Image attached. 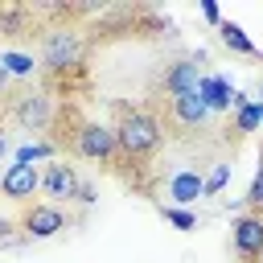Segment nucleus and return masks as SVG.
Returning <instances> with one entry per match:
<instances>
[{
  "mask_svg": "<svg viewBox=\"0 0 263 263\" xmlns=\"http://www.w3.org/2000/svg\"><path fill=\"white\" fill-rule=\"evenodd\" d=\"M115 144H119V156L127 164H144L160 152L164 144V123L144 111V107H119V119H115Z\"/></svg>",
  "mask_w": 263,
  "mask_h": 263,
  "instance_id": "1",
  "label": "nucleus"
},
{
  "mask_svg": "<svg viewBox=\"0 0 263 263\" xmlns=\"http://www.w3.org/2000/svg\"><path fill=\"white\" fill-rule=\"evenodd\" d=\"M82 53H86V45H82L78 29L53 25V29L41 33V66H45L49 74H70V70H78V66H82Z\"/></svg>",
  "mask_w": 263,
  "mask_h": 263,
  "instance_id": "2",
  "label": "nucleus"
},
{
  "mask_svg": "<svg viewBox=\"0 0 263 263\" xmlns=\"http://www.w3.org/2000/svg\"><path fill=\"white\" fill-rule=\"evenodd\" d=\"M70 148H74V156L99 160V164H111V160L119 156L115 127H107V123H99V119H78L74 132H70Z\"/></svg>",
  "mask_w": 263,
  "mask_h": 263,
  "instance_id": "3",
  "label": "nucleus"
},
{
  "mask_svg": "<svg viewBox=\"0 0 263 263\" xmlns=\"http://www.w3.org/2000/svg\"><path fill=\"white\" fill-rule=\"evenodd\" d=\"M8 115L12 123H21L25 132H45L53 119H58V107L45 90H21L12 103H8Z\"/></svg>",
  "mask_w": 263,
  "mask_h": 263,
  "instance_id": "4",
  "label": "nucleus"
},
{
  "mask_svg": "<svg viewBox=\"0 0 263 263\" xmlns=\"http://www.w3.org/2000/svg\"><path fill=\"white\" fill-rule=\"evenodd\" d=\"M70 226V214L62 210V205H53V201H33L25 214H21V234L25 238H58L62 230Z\"/></svg>",
  "mask_w": 263,
  "mask_h": 263,
  "instance_id": "5",
  "label": "nucleus"
},
{
  "mask_svg": "<svg viewBox=\"0 0 263 263\" xmlns=\"http://www.w3.org/2000/svg\"><path fill=\"white\" fill-rule=\"evenodd\" d=\"M230 242H234V255L238 263H255L263 255V214L247 210L230 222Z\"/></svg>",
  "mask_w": 263,
  "mask_h": 263,
  "instance_id": "6",
  "label": "nucleus"
},
{
  "mask_svg": "<svg viewBox=\"0 0 263 263\" xmlns=\"http://www.w3.org/2000/svg\"><path fill=\"white\" fill-rule=\"evenodd\" d=\"M78 185H82V177H78V168L66 164V160H49V164L41 168V193H45L53 205L74 201V197H78Z\"/></svg>",
  "mask_w": 263,
  "mask_h": 263,
  "instance_id": "7",
  "label": "nucleus"
},
{
  "mask_svg": "<svg viewBox=\"0 0 263 263\" xmlns=\"http://www.w3.org/2000/svg\"><path fill=\"white\" fill-rule=\"evenodd\" d=\"M0 193L8 201H33V193H41V168L37 164H4L0 168Z\"/></svg>",
  "mask_w": 263,
  "mask_h": 263,
  "instance_id": "8",
  "label": "nucleus"
},
{
  "mask_svg": "<svg viewBox=\"0 0 263 263\" xmlns=\"http://www.w3.org/2000/svg\"><path fill=\"white\" fill-rule=\"evenodd\" d=\"M164 197H168V205H193L197 197H205V177L197 173V168H189V164H177L168 177H164Z\"/></svg>",
  "mask_w": 263,
  "mask_h": 263,
  "instance_id": "9",
  "label": "nucleus"
},
{
  "mask_svg": "<svg viewBox=\"0 0 263 263\" xmlns=\"http://www.w3.org/2000/svg\"><path fill=\"white\" fill-rule=\"evenodd\" d=\"M201 66L193 62V58H181V62H173L168 70H164V78H160V86H164V95L168 99H181V95H197L201 90Z\"/></svg>",
  "mask_w": 263,
  "mask_h": 263,
  "instance_id": "10",
  "label": "nucleus"
},
{
  "mask_svg": "<svg viewBox=\"0 0 263 263\" xmlns=\"http://www.w3.org/2000/svg\"><path fill=\"white\" fill-rule=\"evenodd\" d=\"M210 119V107L201 95H181V99H168V123L173 127H185V132H201Z\"/></svg>",
  "mask_w": 263,
  "mask_h": 263,
  "instance_id": "11",
  "label": "nucleus"
},
{
  "mask_svg": "<svg viewBox=\"0 0 263 263\" xmlns=\"http://www.w3.org/2000/svg\"><path fill=\"white\" fill-rule=\"evenodd\" d=\"M201 99H205V107H210V115H222V111H230V95H234V86L222 78V74H205L201 78V90H197Z\"/></svg>",
  "mask_w": 263,
  "mask_h": 263,
  "instance_id": "12",
  "label": "nucleus"
},
{
  "mask_svg": "<svg viewBox=\"0 0 263 263\" xmlns=\"http://www.w3.org/2000/svg\"><path fill=\"white\" fill-rule=\"evenodd\" d=\"M218 37H222V45H226V49H234V53H242V58H259V49H255V41L247 37V29H242V25L222 21V25H218Z\"/></svg>",
  "mask_w": 263,
  "mask_h": 263,
  "instance_id": "13",
  "label": "nucleus"
},
{
  "mask_svg": "<svg viewBox=\"0 0 263 263\" xmlns=\"http://www.w3.org/2000/svg\"><path fill=\"white\" fill-rule=\"evenodd\" d=\"M12 160L16 164H49V160H58V140H33V144H21L16 152H12Z\"/></svg>",
  "mask_w": 263,
  "mask_h": 263,
  "instance_id": "14",
  "label": "nucleus"
},
{
  "mask_svg": "<svg viewBox=\"0 0 263 263\" xmlns=\"http://www.w3.org/2000/svg\"><path fill=\"white\" fill-rule=\"evenodd\" d=\"M0 66L8 70V78H33V70H37V62L25 49H0Z\"/></svg>",
  "mask_w": 263,
  "mask_h": 263,
  "instance_id": "15",
  "label": "nucleus"
},
{
  "mask_svg": "<svg viewBox=\"0 0 263 263\" xmlns=\"http://www.w3.org/2000/svg\"><path fill=\"white\" fill-rule=\"evenodd\" d=\"M263 127V103L259 99H251L242 111H234V132L238 136H247V132H259Z\"/></svg>",
  "mask_w": 263,
  "mask_h": 263,
  "instance_id": "16",
  "label": "nucleus"
},
{
  "mask_svg": "<svg viewBox=\"0 0 263 263\" xmlns=\"http://www.w3.org/2000/svg\"><path fill=\"white\" fill-rule=\"evenodd\" d=\"M164 222H173L177 230H197V214L193 210H181V205H160Z\"/></svg>",
  "mask_w": 263,
  "mask_h": 263,
  "instance_id": "17",
  "label": "nucleus"
},
{
  "mask_svg": "<svg viewBox=\"0 0 263 263\" xmlns=\"http://www.w3.org/2000/svg\"><path fill=\"white\" fill-rule=\"evenodd\" d=\"M242 205H251L255 214L263 210V156H259V168H255V177H251V189H247V197H242Z\"/></svg>",
  "mask_w": 263,
  "mask_h": 263,
  "instance_id": "18",
  "label": "nucleus"
},
{
  "mask_svg": "<svg viewBox=\"0 0 263 263\" xmlns=\"http://www.w3.org/2000/svg\"><path fill=\"white\" fill-rule=\"evenodd\" d=\"M226 181H230V164H214V168L205 173V197L222 193V189H226Z\"/></svg>",
  "mask_w": 263,
  "mask_h": 263,
  "instance_id": "19",
  "label": "nucleus"
},
{
  "mask_svg": "<svg viewBox=\"0 0 263 263\" xmlns=\"http://www.w3.org/2000/svg\"><path fill=\"white\" fill-rule=\"evenodd\" d=\"M74 201H78V205H95V201H99V189H95L90 181H82V185H78V197H74Z\"/></svg>",
  "mask_w": 263,
  "mask_h": 263,
  "instance_id": "20",
  "label": "nucleus"
},
{
  "mask_svg": "<svg viewBox=\"0 0 263 263\" xmlns=\"http://www.w3.org/2000/svg\"><path fill=\"white\" fill-rule=\"evenodd\" d=\"M201 16H205V21H210V25H214V29H218V25H222V21H226V16H222V8H218V4H210V0H205V4H201Z\"/></svg>",
  "mask_w": 263,
  "mask_h": 263,
  "instance_id": "21",
  "label": "nucleus"
},
{
  "mask_svg": "<svg viewBox=\"0 0 263 263\" xmlns=\"http://www.w3.org/2000/svg\"><path fill=\"white\" fill-rule=\"evenodd\" d=\"M247 103H251V95H247V90H234V95H230V111H242Z\"/></svg>",
  "mask_w": 263,
  "mask_h": 263,
  "instance_id": "22",
  "label": "nucleus"
},
{
  "mask_svg": "<svg viewBox=\"0 0 263 263\" xmlns=\"http://www.w3.org/2000/svg\"><path fill=\"white\" fill-rule=\"evenodd\" d=\"M12 230H16V226H12L8 218H0V242H16V238H12Z\"/></svg>",
  "mask_w": 263,
  "mask_h": 263,
  "instance_id": "23",
  "label": "nucleus"
},
{
  "mask_svg": "<svg viewBox=\"0 0 263 263\" xmlns=\"http://www.w3.org/2000/svg\"><path fill=\"white\" fill-rule=\"evenodd\" d=\"M8 152H12V144H8V136H4V132H0V160H4V156H8Z\"/></svg>",
  "mask_w": 263,
  "mask_h": 263,
  "instance_id": "24",
  "label": "nucleus"
},
{
  "mask_svg": "<svg viewBox=\"0 0 263 263\" xmlns=\"http://www.w3.org/2000/svg\"><path fill=\"white\" fill-rule=\"evenodd\" d=\"M4 86H8V70L0 66V90H4Z\"/></svg>",
  "mask_w": 263,
  "mask_h": 263,
  "instance_id": "25",
  "label": "nucleus"
},
{
  "mask_svg": "<svg viewBox=\"0 0 263 263\" xmlns=\"http://www.w3.org/2000/svg\"><path fill=\"white\" fill-rule=\"evenodd\" d=\"M255 99H259V103H263V82H259V90H255Z\"/></svg>",
  "mask_w": 263,
  "mask_h": 263,
  "instance_id": "26",
  "label": "nucleus"
},
{
  "mask_svg": "<svg viewBox=\"0 0 263 263\" xmlns=\"http://www.w3.org/2000/svg\"><path fill=\"white\" fill-rule=\"evenodd\" d=\"M255 263H263V255H259V259H255Z\"/></svg>",
  "mask_w": 263,
  "mask_h": 263,
  "instance_id": "27",
  "label": "nucleus"
},
{
  "mask_svg": "<svg viewBox=\"0 0 263 263\" xmlns=\"http://www.w3.org/2000/svg\"><path fill=\"white\" fill-rule=\"evenodd\" d=\"M259 58H263V53H259Z\"/></svg>",
  "mask_w": 263,
  "mask_h": 263,
  "instance_id": "28",
  "label": "nucleus"
},
{
  "mask_svg": "<svg viewBox=\"0 0 263 263\" xmlns=\"http://www.w3.org/2000/svg\"><path fill=\"white\" fill-rule=\"evenodd\" d=\"M259 214H263V210H259Z\"/></svg>",
  "mask_w": 263,
  "mask_h": 263,
  "instance_id": "29",
  "label": "nucleus"
}]
</instances>
